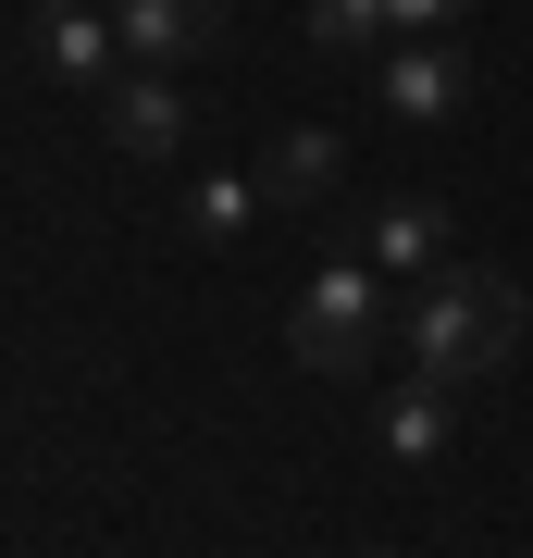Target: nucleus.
Returning a JSON list of instances; mask_svg holds the SVG:
<instances>
[{
	"instance_id": "nucleus-10",
	"label": "nucleus",
	"mask_w": 533,
	"mask_h": 558,
	"mask_svg": "<svg viewBox=\"0 0 533 558\" xmlns=\"http://www.w3.org/2000/svg\"><path fill=\"white\" fill-rule=\"evenodd\" d=\"M385 447H397V459H435V447H447V385H410V398L385 410Z\"/></svg>"
},
{
	"instance_id": "nucleus-4",
	"label": "nucleus",
	"mask_w": 533,
	"mask_h": 558,
	"mask_svg": "<svg viewBox=\"0 0 533 558\" xmlns=\"http://www.w3.org/2000/svg\"><path fill=\"white\" fill-rule=\"evenodd\" d=\"M336 186H348V137L336 124H286V137L261 149V199L274 211H323Z\"/></svg>"
},
{
	"instance_id": "nucleus-2",
	"label": "nucleus",
	"mask_w": 533,
	"mask_h": 558,
	"mask_svg": "<svg viewBox=\"0 0 533 558\" xmlns=\"http://www.w3.org/2000/svg\"><path fill=\"white\" fill-rule=\"evenodd\" d=\"M373 348H385V274L336 260V274L298 286V311H286V360H298V373L360 385V373H373Z\"/></svg>"
},
{
	"instance_id": "nucleus-11",
	"label": "nucleus",
	"mask_w": 533,
	"mask_h": 558,
	"mask_svg": "<svg viewBox=\"0 0 533 558\" xmlns=\"http://www.w3.org/2000/svg\"><path fill=\"white\" fill-rule=\"evenodd\" d=\"M249 211H261V174H211L198 186V236H237Z\"/></svg>"
},
{
	"instance_id": "nucleus-6",
	"label": "nucleus",
	"mask_w": 533,
	"mask_h": 558,
	"mask_svg": "<svg viewBox=\"0 0 533 558\" xmlns=\"http://www.w3.org/2000/svg\"><path fill=\"white\" fill-rule=\"evenodd\" d=\"M373 87H385V112H397V124H447L459 100H472V62H459L447 38H410V50H385V75H373Z\"/></svg>"
},
{
	"instance_id": "nucleus-7",
	"label": "nucleus",
	"mask_w": 533,
	"mask_h": 558,
	"mask_svg": "<svg viewBox=\"0 0 533 558\" xmlns=\"http://www.w3.org/2000/svg\"><path fill=\"white\" fill-rule=\"evenodd\" d=\"M99 124H112V149H137V161H161V149L186 137V100H174V87H161L149 62H137V75H112V87H99Z\"/></svg>"
},
{
	"instance_id": "nucleus-5",
	"label": "nucleus",
	"mask_w": 533,
	"mask_h": 558,
	"mask_svg": "<svg viewBox=\"0 0 533 558\" xmlns=\"http://www.w3.org/2000/svg\"><path fill=\"white\" fill-rule=\"evenodd\" d=\"M112 25H124V50L161 75V62H198V50H211L223 25H237V0H112Z\"/></svg>"
},
{
	"instance_id": "nucleus-9",
	"label": "nucleus",
	"mask_w": 533,
	"mask_h": 558,
	"mask_svg": "<svg viewBox=\"0 0 533 558\" xmlns=\"http://www.w3.org/2000/svg\"><path fill=\"white\" fill-rule=\"evenodd\" d=\"M311 38L336 62H373L385 50V0H311Z\"/></svg>"
},
{
	"instance_id": "nucleus-13",
	"label": "nucleus",
	"mask_w": 533,
	"mask_h": 558,
	"mask_svg": "<svg viewBox=\"0 0 533 558\" xmlns=\"http://www.w3.org/2000/svg\"><path fill=\"white\" fill-rule=\"evenodd\" d=\"M373 558H385V546H373Z\"/></svg>"
},
{
	"instance_id": "nucleus-3",
	"label": "nucleus",
	"mask_w": 533,
	"mask_h": 558,
	"mask_svg": "<svg viewBox=\"0 0 533 558\" xmlns=\"http://www.w3.org/2000/svg\"><path fill=\"white\" fill-rule=\"evenodd\" d=\"M25 50L50 62V87H87V100L124 75V25H112V13H87V0H50V13L25 25Z\"/></svg>"
},
{
	"instance_id": "nucleus-8",
	"label": "nucleus",
	"mask_w": 533,
	"mask_h": 558,
	"mask_svg": "<svg viewBox=\"0 0 533 558\" xmlns=\"http://www.w3.org/2000/svg\"><path fill=\"white\" fill-rule=\"evenodd\" d=\"M373 274H410V286L447 274V211L435 199H385L373 211Z\"/></svg>"
},
{
	"instance_id": "nucleus-1",
	"label": "nucleus",
	"mask_w": 533,
	"mask_h": 558,
	"mask_svg": "<svg viewBox=\"0 0 533 558\" xmlns=\"http://www.w3.org/2000/svg\"><path fill=\"white\" fill-rule=\"evenodd\" d=\"M410 348H422V385H484L496 360L521 348V286H509V274H484V260H447V274H422Z\"/></svg>"
},
{
	"instance_id": "nucleus-12",
	"label": "nucleus",
	"mask_w": 533,
	"mask_h": 558,
	"mask_svg": "<svg viewBox=\"0 0 533 558\" xmlns=\"http://www.w3.org/2000/svg\"><path fill=\"white\" fill-rule=\"evenodd\" d=\"M459 13V0H385V25H410V38H422V25H447Z\"/></svg>"
}]
</instances>
